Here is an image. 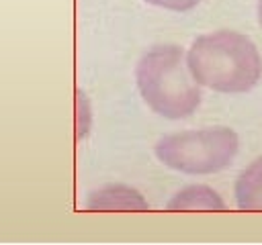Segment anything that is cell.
<instances>
[{"mask_svg": "<svg viewBox=\"0 0 262 245\" xmlns=\"http://www.w3.org/2000/svg\"><path fill=\"white\" fill-rule=\"evenodd\" d=\"M192 78L215 92L239 94L252 90L262 76V57L256 45L237 31L201 35L186 55Z\"/></svg>", "mask_w": 262, "mask_h": 245, "instance_id": "cell-1", "label": "cell"}, {"mask_svg": "<svg viewBox=\"0 0 262 245\" xmlns=\"http://www.w3.org/2000/svg\"><path fill=\"white\" fill-rule=\"evenodd\" d=\"M239 147L237 133L229 127L182 131L162 137L154 151L170 169L182 174H215L225 169Z\"/></svg>", "mask_w": 262, "mask_h": 245, "instance_id": "cell-3", "label": "cell"}, {"mask_svg": "<svg viewBox=\"0 0 262 245\" xmlns=\"http://www.w3.org/2000/svg\"><path fill=\"white\" fill-rule=\"evenodd\" d=\"M86 208L88 210H137L141 212V210H147L149 206L137 190L115 184V186H104L88 194Z\"/></svg>", "mask_w": 262, "mask_h": 245, "instance_id": "cell-4", "label": "cell"}, {"mask_svg": "<svg viewBox=\"0 0 262 245\" xmlns=\"http://www.w3.org/2000/svg\"><path fill=\"white\" fill-rule=\"evenodd\" d=\"M258 20H260V27H262V0L258 2Z\"/></svg>", "mask_w": 262, "mask_h": 245, "instance_id": "cell-8", "label": "cell"}, {"mask_svg": "<svg viewBox=\"0 0 262 245\" xmlns=\"http://www.w3.org/2000/svg\"><path fill=\"white\" fill-rule=\"evenodd\" d=\"M151 6H160V8H168V10H188L192 6H196L201 0H145Z\"/></svg>", "mask_w": 262, "mask_h": 245, "instance_id": "cell-7", "label": "cell"}, {"mask_svg": "<svg viewBox=\"0 0 262 245\" xmlns=\"http://www.w3.org/2000/svg\"><path fill=\"white\" fill-rule=\"evenodd\" d=\"M235 202L242 210H262V157L254 159L237 176Z\"/></svg>", "mask_w": 262, "mask_h": 245, "instance_id": "cell-6", "label": "cell"}, {"mask_svg": "<svg viewBox=\"0 0 262 245\" xmlns=\"http://www.w3.org/2000/svg\"><path fill=\"white\" fill-rule=\"evenodd\" d=\"M135 82L145 104L164 118H186L201 104V84L192 78L178 45H158L145 51L135 67Z\"/></svg>", "mask_w": 262, "mask_h": 245, "instance_id": "cell-2", "label": "cell"}, {"mask_svg": "<svg viewBox=\"0 0 262 245\" xmlns=\"http://www.w3.org/2000/svg\"><path fill=\"white\" fill-rule=\"evenodd\" d=\"M168 210H180V212H192V210H225L223 198L211 188L203 184L186 186L180 192L172 196L168 202Z\"/></svg>", "mask_w": 262, "mask_h": 245, "instance_id": "cell-5", "label": "cell"}]
</instances>
